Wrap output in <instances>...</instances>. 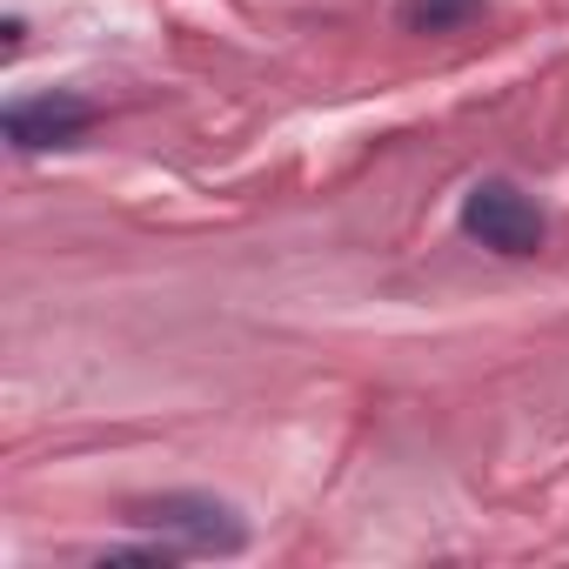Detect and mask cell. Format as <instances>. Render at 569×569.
<instances>
[{
	"label": "cell",
	"mask_w": 569,
	"mask_h": 569,
	"mask_svg": "<svg viewBox=\"0 0 569 569\" xmlns=\"http://www.w3.org/2000/svg\"><path fill=\"white\" fill-rule=\"evenodd\" d=\"M462 234L482 241L489 254L522 261V254H536V248L549 241V221H542V208H536L516 181H476V188L462 194Z\"/></svg>",
	"instance_id": "obj_2"
},
{
	"label": "cell",
	"mask_w": 569,
	"mask_h": 569,
	"mask_svg": "<svg viewBox=\"0 0 569 569\" xmlns=\"http://www.w3.org/2000/svg\"><path fill=\"white\" fill-rule=\"evenodd\" d=\"M21 34H28V28H21V21H14V14H8V28H0V54H8V61H14V54H21Z\"/></svg>",
	"instance_id": "obj_5"
},
{
	"label": "cell",
	"mask_w": 569,
	"mask_h": 569,
	"mask_svg": "<svg viewBox=\"0 0 569 569\" xmlns=\"http://www.w3.org/2000/svg\"><path fill=\"white\" fill-rule=\"evenodd\" d=\"M8 128V148L14 154H48V148H74L88 128H94V101L81 94H41V101H8L0 114Z\"/></svg>",
	"instance_id": "obj_3"
},
{
	"label": "cell",
	"mask_w": 569,
	"mask_h": 569,
	"mask_svg": "<svg viewBox=\"0 0 569 569\" xmlns=\"http://www.w3.org/2000/svg\"><path fill=\"white\" fill-rule=\"evenodd\" d=\"M489 14V0H402V28L409 34H462Z\"/></svg>",
	"instance_id": "obj_4"
},
{
	"label": "cell",
	"mask_w": 569,
	"mask_h": 569,
	"mask_svg": "<svg viewBox=\"0 0 569 569\" xmlns=\"http://www.w3.org/2000/svg\"><path fill=\"white\" fill-rule=\"evenodd\" d=\"M128 522L168 536L181 556H241L248 549V522L208 489H168V496L128 502Z\"/></svg>",
	"instance_id": "obj_1"
}]
</instances>
